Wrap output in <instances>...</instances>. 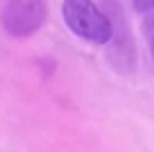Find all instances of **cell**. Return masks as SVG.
I'll return each instance as SVG.
<instances>
[{
	"label": "cell",
	"mask_w": 154,
	"mask_h": 152,
	"mask_svg": "<svg viewBox=\"0 0 154 152\" xmlns=\"http://www.w3.org/2000/svg\"><path fill=\"white\" fill-rule=\"evenodd\" d=\"M62 16H64L67 28L80 39H88L93 44H105L113 36L110 18L93 0H64L62 3Z\"/></svg>",
	"instance_id": "1"
},
{
	"label": "cell",
	"mask_w": 154,
	"mask_h": 152,
	"mask_svg": "<svg viewBox=\"0 0 154 152\" xmlns=\"http://www.w3.org/2000/svg\"><path fill=\"white\" fill-rule=\"evenodd\" d=\"M46 0H5L0 21L13 39H28L46 23Z\"/></svg>",
	"instance_id": "2"
},
{
	"label": "cell",
	"mask_w": 154,
	"mask_h": 152,
	"mask_svg": "<svg viewBox=\"0 0 154 152\" xmlns=\"http://www.w3.org/2000/svg\"><path fill=\"white\" fill-rule=\"evenodd\" d=\"M134 8L139 13H154V0H134Z\"/></svg>",
	"instance_id": "3"
},
{
	"label": "cell",
	"mask_w": 154,
	"mask_h": 152,
	"mask_svg": "<svg viewBox=\"0 0 154 152\" xmlns=\"http://www.w3.org/2000/svg\"><path fill=\"white\" fill-rule=\"evenodd\" d=\"M149 49H152V60H154V26L149 28Z\"/></svg>",
	"instance_id": "4"
}]
</instances>
